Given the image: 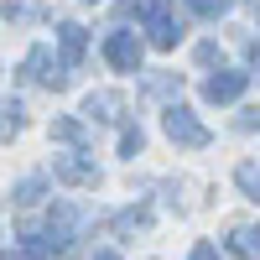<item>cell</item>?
<instances>
[{
  "instance_id": "obj_10",
  "label": "cell",
  "mask_w": 260,
  "mask_h": 260,
  "mask_svg": "<svg viewBox=\"0 0 260 260\" xmlns=\"http://www.w3.org/2000/svg\"><path fill=\"white\" fill-rule=\"evenodd\" d=\"M120 110H125L120 94H89V104H83V115H94V120H120Z\"/></svg>"
},
{
  "instance_id": "obj_3",
  "label": "cell",
  "mask_w": 260,
  "mask_h": 260,
  "mask_svg": "<svg viewBox=\"0 0 260 260\" xmlns=\"http://www.w3.org/2000/svg\"><path fill=\"white\" fill-rule=\"evenodd\" d=\"M161 125H167V136L177 146H208V130L192 120V110H182V104H172V110L161 115Z\"/></svg>"
},
{
  "instance_id": "obj_2",
  "label": "cell",
  "mask_w": 260,
  "mask_h": 260,
  "mask_svg": "<svg viewBox=\"0 0 260 260\" xmlns=\"http://www.w3.org/2000/svg\"><path fill=\"white\" fill-rule=\"evenodd\" d=\"M141 52H146V47H141L136 31H110V37H104V57H110L120 73H136V68H141Z\"/></svg>"
},
{
  "instance_id": "obj_19",
  "label": "cell",
  "mask_w": 260,
  "mask_h": 260,
  "mask_svg": "<svg viewBox=\"0 0 260 260\" xmlns=\"http://www.w3.org/2000/svg\"><path fill=\"white\" fill-rule=\"evenodd\" d=\"M172 89H182V78H172V73H156V78H151V94H172Z\"/></svg>"
},
{
  "instance_id": "obj_21",
  "label": "cell",
  "mask_w": 260,
  "mask_h": 260,
  "mask_svg": "<svg viewBox=\"0 0 260 260\" xmlns=\"http://www.w3.org/2000/svg\"><path fill=\"white\" fill-rule=\"evenodd\" d=\"M94 260H120V255H110V250H99V255H94Z\"/></svg>"
},
{
  "instance_id": "obj_7",
  "label": "cell",
  "mask_w": 260,
  "mask_h": 260,
  "mask_svg": "<svg viewBox=\"0 0 260 260\" xmlns=\"http://www.w3.org/2000/svg\"><path fill=\"white\" fill-rule=\"evenodd\" d=\"M52 172H57L62 182H73V187H94V182H99L94 161H78V156H57V161H52Z\"/></svg>"
},
{
  "instance_id": "obj_17",
  "label": "cell",
  "mask_w": 260,
  "mask_h": 260,
  "mask_svg": "<svg viewBox=\"0 0 260 260\" xmlns=\"http://www.w3.org/2000/svg\"><path fill=\"white\" fill-rule=\"evenodd\" d=\"M37 198H42V177H26L16 187V203H37Z\"/></svg>"
},
{
  "instance_id": "obj_13",
  "label": "cell",
  "mask_w": 260,
  "mask_h": 260,
  "mask_svg": "<svg viewBox=\"0 0 260 260\" xmlns=\"http://www.w3.org/2000/svg\"><path fill=\"white\" fill-rule=\"evenodd\" d=\"M234 177H240V187H245V192H250V198L260 203V167H255V161H245L240 172H234Z\"/></svg>"
},
{
  "instance_id": "obj_20",
  "label": "cell",
  "mask_w": 260,
  "mask_h": 260,
  "mask_svg": "<svg viewBox=\"0 0 260 260\" xmlns=\"http://www.w3.org/2000/svg\"><path fill=\"white\" fill-rule=\"evenodd\" d=\"M192 260H224V255L213 250V245H192Z\"/></svg>"
},
{
  "instance_id": "obj_15",
  "label": "cell",
  "mask_w": 260,
  "mask_h": 260,
  "mask_svg": "<svg viewBox=\"0 0 260 260\" xmlns=\"http://www.w3.org/2000/svg\"><path fill=\"white\" fill-rule=\"evenodd\" d=\"M16 130H21V110H16V104H11V110L0 104V141H11Z\"/></svg>"
},
{
  "instance_id": "obj_18",
  "label": "cell",
  "mask_w": 260,
  "mask_h": 260,
  "mask_svg": "<svg viewBox=\"0 0 260 260\" xmlns=\"http://www.w3.org/2000/svg\"><path fill=\"white\" fill-rule=\"evenodd\" d=\"M141 146H146V136H141V130H125V136H120V156H136Z\"/></svg>"
},
{
  "instance_id": "obj_22",
  "label": "cell",
  "mask_w": 260,
  "mask_h": 260,
  "mask_svg": "<svg viewBox=\"0 0 260 260\" xmlns=\"http://www.w3.org/2000/svg\"><path fill=\"white\" fill-rule=\"evenodd\" d=\"M0 260H16V255H0Z\"/></svg>"
},
{
  "instance_id": "obj_9",
  "label": "cell",
  "mask_w": 260,
  "mask_h": 260,
  "mask_svg": "<svg viewBox=\"0 0 260 260\" xmlns=\"http://www.w3.org/2000/svg\"><path fill=\"white\" fill-rule=\"evenodd\" d=\"M57 42H62V57H68V62H83V47H89V42H83V26L62 21V26H57Z\"/></svg>"
},
{
  "instance_id": "obj_16",
  "label": "cell",
  "mask_w": 260,
  "mask_h": 260,
  "mask_svg": "<svg viewBox=\"0 0 260 260\" xmlns=\"http://www.w3.org/2000/svg\"><path fill=\"white\" fill-rule=\"evenodd\" d=\"M115 229H120V234H130V229H146V208H125L120 219H115Z\"/></svg>"
},
{
  "instance_id": "obj_8",
  "label": "cell",
  "mask_w": 260,
  "mask_h": 260,
  "mask_svg": "<svg viewBox=\"0 0 260 260\" xmlns=\"http://www.w3.org/2000/svg\"><path fill=\"white\" fill-rule=\"evenodd\" d=\"M229 250L260 260V224H234V229H229Z\"/></svg>"
},
{
  "instance_id": "obj_11",
  "label": "cell",
  "mask_w": 260,
  "mask_h": 260,
  "mask_svg": "<svg viewBox=\"0 0 260 260\" xmlns=\"http://www.w3.org/2000/svg\"><path fill=\"white\" fill-rule=\"evenodd\" d=\"M21 245H26V260H52V240L47 234H21Z\"/></svg>"
},
{
  "instance_id": "obj_4",
  "label": "cell",
  "mask_w": 260,
  "mask_h": 260,
  "mask_svg": "<svg viewBox=\"0 0 260 260\" xmlns=\"http://www.w3.org/2000/svg\"><path fill=\"white\" fill-rule=\"evenodd\" d=\"M26 73H31L37 83H47V89H68V62H57V57H52V47H31Z\"/></svg>"
},
{
  "instance_id": "obj_14",
  "label": "cell",
  "mask_w": 260,
  "mask_h": 260,
  "mask_svg": "<svg viewBox=\"0 0 260 260\" xmlns=\"http://www.w3.org/2000/svg\"><path fill=\"white\" fill-rule=\"evenodd\" d=\"M229 6H234V0H187V11H192V16H208V21H213V16H224Z\"/></svg>"
},
{
  "instance_id": "obj_12",
  "label": "cell",
  "mask_w": 260,
  "mask_h": 260,
  "mask_svg": "<svg viewBox=\"0 0 260 260\" xmlns=\"http://www.w3.org/2000/svg\"><path fill=\"white\" fill-rule=\"evenodd\" d=\"M52 141L78 146V141H83V125H78V120H52Z\"/></svg>"
},
{
  "instance_id": "obj_6",
  "label": "cell",
  "mask_w": 260,
  "mask_h": 260,
  "mask_svg": "<svg viewBox=\"0 0 260 260\" xmlns=\"http://www.w3.org/2000/svg\"><path fill=\"white\" fill-rule=\"evenodd\" d=\"M78 219H83V213H78L73 203H52V234H47V240H52V250H68V245H73Z\"/></svg>"
},
{
  "instance_id": "obj_1",
  "label": "cell",
  "mask_w": 260,
  "mask_h": 260,
  "mask_svg": "<svg viewBox=\"0 0 260 260\" xmlns=\"http://www.w3.org/2000/svg\"><path fill=\"white\" fill-rule=\"evenodd\" d=\"M141 16H146V31H151L156 47H177L182 26L172 21V0H141Z\"/></svg>"
},
{
  "instance_id": "obj_5",
  "label": "cell",
  "mask_w": 260,
  "mask_h": 260,
  "mask_svg": "<svg viewBox=\"0 0 260 260\" xmlns=\"http://www.w3.org/2000/svg\"><path fill=\"white\" fill-rule=\"evenodd\" d=\"M245 83H250V73L224 68V73L203 78V99H208V104H229V99H240V94H245Z\"/></svg>"
}]
</instances>
